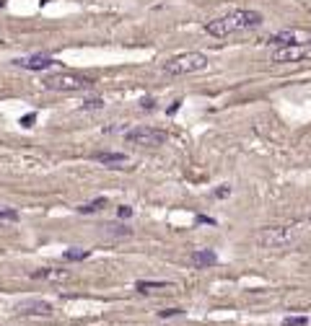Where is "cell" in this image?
<instances>
[{
    "mask_svg": "<svg viewBox=\"0 0 311 326\" xmlns=\"http://www.w3.org/2000/svg\"><path fill=\"white\" fill-rule=\"evenodd\" d=\"M104 205H106V200H104V197H99V200H94V202H86V205H81V207H78V212L88 215V212H96V210H101Z\"/></svg>",
    "mask_w": 311,
    "mask_h": 326,
    "instance_id": "obj_15",
    "label": "cell"
},
{
    "mask_svg": "<svg viewBox=\"0 0 311 326\" xmlns=\"http://www.w3.org/2000/svg\"><path fill=\"white\" fill-rule=\"evenodd\" d=\"M205 68H208V57L203 52H182L164 62L166 75H189V73H200Z\"/></svg>",
    "mask_w": 311,
    "mask_h": 326,
    "instance_id": "obj_2",
    "label": "cell"
},
{
    "mask_svg": "<svg viewBox=\"0 0 311 326\" xmlns=\"http://www.w3.org/2000/svg\"><path fill=\"white\" fill-rule=\"evenodd\" d=\"M36 122V114H26V117H21V124H24V127H31Z\"/></svg>",
    "mask_w": 311,
    "mask_h": 326,
    "instance_id": "obj_20",
    "label": "cell"
},
{
    "mask_svg": "<svg viewBox=\"0 0 311 326\" xmlns=\"http://www.w3.org/2000/svg\"><path fill=\"white\" fill-rule=\"evenodd\" d=\"M296 236H298L296 225H270L257 236V244L264 249H283L288 244H293Z\"/></svg>",
    "mask_w": 311,
    "mask_h": 326,
    "instance_id": "obj_4",
    "label": "cell"
},
{
    "mask_svg": "<svg viewBox=\"0 0 311 326\" xmlns=\"http://www.w3.org/2000/svg\"><path fill=\"white\" fill-rule=\"evenodd\" d=\"M127 143H135V145H164L166 143V132L164 129H156V127H135V129H127Z\"/></svg>",
    "mask_w": 311,
    "mask_h": 326,
    "instance_id": "obj_6",
    "label": "cell"
},
{
    "mask_svg": "<svg viewBox=\"0 0 311 326\" xmlns=\"http://www.w3.org/2000/svg\"><path fill=\"white\" fill-rule=\"evenodd\" d=\"M44 85L52 91H62V94H81L91 88L94 80L86 75H75V73H52L44 78Z\"/></svg>",
    "mask_w": 311,
    "mask_h": 326,
    "instance_id": "obj_3",
    "label": "cell"
},
{
    "mask_svg": "<svg viewBox=\"0 0 311 326\" xmlns=\"http://www.w3.org/2000/svg\"><path fill=\"white\" fill-rule=\"evenodd\" d=\"M83 106H86V109H101V106H104V101H101V99H86V101H83Z\"/></svg>",
    "mask_w": 311,
    "mask_h": 326,
    "instance_id": "obj_18",
    "label": "cell"
},
{
    "mask_svg": "<svg viewBox=\"0 0 311 326\" xmlns=\"http://www.w3.org/2000/svg\"><path fill=\"white\" fill-rule=\"evenodd\" d=\"M311 60V47L308 44H285V47H275L270 52V62L280 65V62H303Z\"/></svg>",
    "mask_w": 311,
    "mask_h": 326,
    "instance_id": "obj_5",
    "label": "cell"
},
{
    "mask_svg": "<svg viewBox=\"0 0 311 326\" xmlns=\"http://www.w3.org/2000/svg\"><path fill=\"white\" fill-rule=\"evenodd\" d=\"M62 256L68 259V262H86V259L91 256V254H88L86 249H68V251H65Z\"/></svg>",
    "mask_w": 311,
    "mask_h": 326,
    "instance_id": "obj_14",
    "label": "cell"
},
{
    "mask_svg": "<svg viewBox=\"0 0 311 326\" xmlns=\"http://www.w3.org/2000/svg\"><path fill=\"white\" fill-rule=\"evenodd\" d=\"M16 68H24V70H50L55 65V57L50 55H31V57H18L13 60Z\"/></svg>",
    "mask_w": 311,
    "mask_h": 326,
    "instance_id": "obj_8",
    "label": "cell"
},
{
    "mask_svg": "<svg viewBox=\"0 0 311 326\" xmlns=\"http://www.w3.org/2000/svg\"><path fill=\"white\" fill-rule=\"evenodd\" d=\"M192 262H195L197 269H205V267L218 264V254H215L213 249H197V251L192 254Z\"/></svg>",
    "mask_w": 311,
    "mask_h": 326,
    "instance_id": "obj_10",
    "label": "cell"
},
{
    "mask_svg": "<svg viewBox=\"0 0 311 326\" xmlns=\"http://www.w3.org/2000/svg\"><path fill=\"white\" fill-rule=\"evenodd\" d=\"M21 316H52V303H47V300H39V298H34V300H24V303H18V308H16Z\"/></svg>",
    "mask_w": 311,
    "mask_h": 326,
    "instance_id": "obj_9",
    "label": "cell"
},
{
    "mask_svg": "<svg viewBox=\"0 0 311 326\" xmlns=\"http://www.w3.org/2000/svg\"><path fill=\"white\" fill-rule=\"evenodd\" d=\"M0 220L13 223V220H18V212H16V210H11V207H0Z\"/></svg>",
    "mask_w": 311,
    "mask_h": 326,
    "instance_id": "obj_17",
    "label": "cell"
},
{
    "mask_svg": "<svg viewBox=\"0 0 311 326\" xmlns=\"http://www.w3.org/2000/svg\"><path fill=\"white\" fill-rule=\"evenodd\" d=\"M262 26V13L259 11H249V8H241L234 13H226L220 18H213L205 24V31L215 39H226L234 34H244V31H252Z\"/></svg>",
    "mask_w": 311,
    "mask_h": 326,
    "instance_id": "obj_1",
    "label": "cell"
},
{
    "mask_svg": "<svg viewBox=\"0 0 311 326\" xmlns=\"http://www.w3.org/2000/svg\"><path fill=\"white\" fill-rule=\"evenodd\" d=\"M99 163H109V166H114V163H125L127 161V156L125 153H96L94 156Z\"/></svg>",
    "mask_w": 311,
    "mask_h": 326,
    "instance_id": "obj_13",
    "label": "cell"
},
{
    "mask_svg": "<svg viewBox=\"0 0 311 326\" xmlns=\"http://www.w3.org/2000/svg\"><path fill=\"white\" fill-rule=\"evenodd\" d=\"M130 215H132V210H130L127 205H125V207H120V217H130Z\"/></svg>",
    "mask_w": 311,
    "mask_h": 326,
    "instance_id": "obj_21",
    "label": "cell"
},
{
    "mask_svg": "<svg viewBox=\"0 0 311 326\" xmlns=\"http://www.w3.org/2000/svg\"><path fill=\"white\" fill-rule=\"evenodd\" d=\"M184 311L182 308H166V311H161V318H174V316H182Z\"/></svg>",
    "mask_w": 311,
    "mask_h": 326,
    "instance_id": "obj_19",
    "label": "cell"
},
{
    "mask_svg": "<svg viewBox=\"0 0 311 326\" xmlns=\"http://www.w3.org/2000/svg\"><path fill=\"white\" fill-rule=\"evenodd\" d=\"M31 277L34 280H47V282H65V280H70V272L68 269H34Z\"/></svg>",
    "mask_w": 311,
    "mask_h": 326,
    "instance_id": "obj_11",
    "label": "cell"
},
{
    "mask_svg": "<svg viewBox=\"0 0 311 326\" xmlns=\"http://www.w3.org/2000/svg\"><path fill=\"white\" fill-rule=\"evenodd\" d=\"M267 44H275V47H285V44H308L311 47V31H278L267 39Z\"/></svg>",
    "mask_w": 311,
    "mask_h": 326,
    "instance_id": "obj_7",
    "label": "cell"
},
{
    "mask_svg": "<svg viewBox=\"0 0 311 326\" xmlns=\"http://www.w3.org/2000/svg\"><path fill=\"white\" fill-rule=\"evenodd\" d=\"M166 288H171V282H138V285H135V290L143 293V295L156 293V290H166Z\"/></svg>",
    "mask_w": 311,
    "mask_h": 326,
    "instance_id": "obj_12",
    "label": "cell"
},
{
    "mask_svg": "<svg viewBox=\"0 0 311 326\" xmlns=\"http://www.w3.org/2000/svg\"><path fill=\"white\" fill-rule=\"evenodd\" d=\"M308 323V316H288L283 318V326H306Z\"/></svg>",
    "mask_w": 311,
    "mask_h": 326,
    "instance_id": "obj_16",
    "label": "cell"
}]
</instances>
